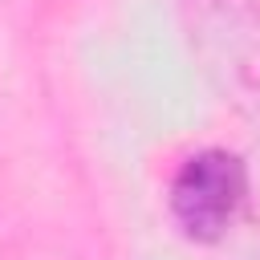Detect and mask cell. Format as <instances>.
<instances>
[{"label":"cell","mask_w":260,"mask_h":260,"mask_svg":"<svg viewBox=\"0 0 260 260\" xmlns=\"http://www.w3.org/2000/svg\"><path fill=\"white\" fill-rule=\"evenodd\" d=\"M183 28L211 89L260 122V0H183Z\"/></svg>","instance_id":"obj_1"},{"label":"cell","mask_w":260,"mask_h":260,"mask_svg":"<svg viewBox=\"0 0 260 260\" xmlns=\"http://www.w3.org/2000/svg\"><path fill=\"white\" fill-rule=\"evenodd\" d=\"M244 199H248V167L240 162V154L219 150V146H203L187 154L167 191L179 232L199 244L223 240Z\"/></svg>","instance_id":"obj_2"}]
</instances>
